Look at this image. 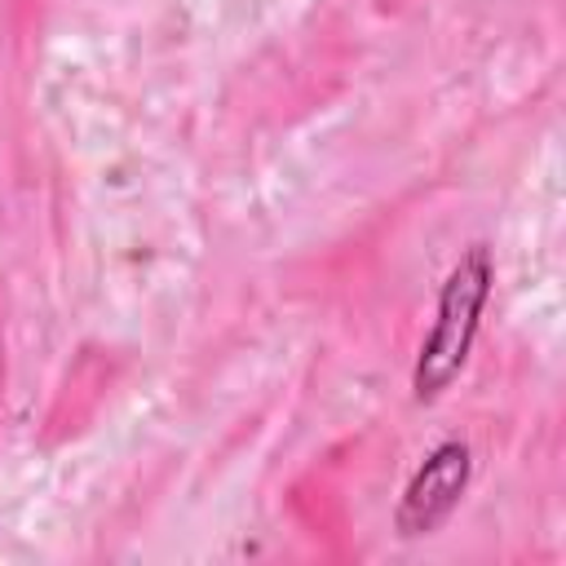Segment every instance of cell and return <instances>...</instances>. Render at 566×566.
Listing matches in <instances>:
<instances>
[{"instance_id":"1","label":"cell","mask_w":566,"mask_h":566,"mask_svg":"<svg viewBox=\"0 0 566 566\" xmlns=\"http://www.w3.org/2000/svg\"><path fill=\"white\" fill-rule=\"evenodd\" d=\"M482 296H486V252L473 248L455 274L447 279V292H442V305H438V323L429 332V345L420 354V371H416V389L420 394H438L451 371L460 367L464 349H469V336H473V323H478V310H482Z\"/></svg>"},{"instance_id":"2","label":"cell","mask_w":566,"mask_h":566,"mask_svg":"<svg viewBox=\"0 0 566 566\" xmlns=\"http://www.w3.org/2000/svg\"><path fill=\"white\" fill-rule=\"evenodd\" d=\"M464 473H469V451L460 442H447L442 451H433V460L416 473V482L407 486V500H402V513H398V526L402 531H429L460 495L464 486Z\"/></svg>"}]
</instances>
